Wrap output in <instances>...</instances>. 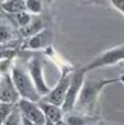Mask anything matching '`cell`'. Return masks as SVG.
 Listing matches in <instances>:
<instances>
[{
	"label": "cell",
	"mask_w": 124,
	"mask_h": 125,
	"mask_svg": "<svg viewBox=\"0 0 124 125\" xmlns=\"http://www.w3.org/2000/svg\"><path fill=\"white\" fill-rule=\"evenodd\" d=\"M21 125H39V124L34 123V122H32V121H30V120H28V119H25V117L22 116V123H21Z\"/></svg>",
	"instance_id": "obj_21"
},
{
	"label": "cell",
	"mask_w": 124,
	"mask_h": 125,
	"mask_svg": "<svg viewBox=\"0 0 124 125\" xmlns=\"http://www.w3.org/2000/svg\"><path fill=\"white\" fill-rule=\"evenodd\" d=\"M0 91H1V75H0Z\"/></svg>",
	"instance_id": "obj_24"
},
{
	"label": "cell",
	"mask_w": 124,
	"mask_h": 125,
	"mask_svg": "<svg viewBox=\"0 0 124 125\" xmlns=\"http://www.w3.org/2000/svg\"><path fill=\"white\" fill-rule=\"evenodd\" d=\"M14 106H15V104H13V103L0 102V125L3 124V122L9 116V114L12 112Z\"/></svg>",
	"instance_id": "obj_15"
},
{
	"label": "cell",
	"mask_w": 124,
	"mask_h": 125,
	"mask_svg": "<svg viewBox=\"0 0 124 125\" xmlns=\"http://www.w3.org/2000/svg\"><path fill=\"white\" fill-rule=\"evenodd\" d=\"M72 71H74L72 68L64 69L57 83L55 84L54 88L51 89L50 93L47 95H45L43 100L62 108V105L65 102L66 95H67V91H68V88H69L70 80H72Z\"/></svg>",
	"instance_id": "obj_5"
},
{
	"label": "cell",
	"mask_w": 124,
	"mask_h": 125,
	"mask_svg": "<svg viewBox=\"0 0 124 125\" xmlns=\"http://www.w3.org/2000/svg\"><path fill=\"white\" fill-rule=\"evenodd\" d=\"M45 125H56V123H54V122L50 121V120H46V122H45Z\"/></svg>",
	"instance_id": "obj_23"
},
{
	"label": "cell",
	"mask_w": 124,
	"mask_h": 125,
	"mask_svg": "<svg viewBox=\"0 0 124 125\" xmlns=\"http://www.w3.org/2000/svg\"><path fill=\"white\" fill-rule=\"evenodd\" d=\"M53 40V34L51 31L43 29L36 33L35 35L31 36L28 41V47L31 50H40V48L51 47Z\"/></svg>",
	"instance_id": "obj_9"
},
{
	"label": "cell",
	"mask_w": 124,
	"mask_h": 125,
	"mask_svg": "<svg viewBox=\"0 0 124 125\" xmlns=\"http://www.w3.org/2000/svg\"><path fill=\"white\" fill-rule=\"evenodd\" d=\"M1 1H2V2H3V1H6V0H1Z\"/></svg>",
	"instance_id": "obj_25"
},
{
	"label": "cell",
	"mask_w": 124,
	"mask_h": 125,
	"mask_svg": "<svg viewBox=\"0 0 124 125\" xmlns=\"http://www.w3.org/2000/svg\"><path fill=\"white\" fill-rule=\"evenodd\" d=\"M14 15H15V21H17L18 25H19V29L28 25V24L33 20L31 13L28 12V11H23V12L17 13V14H14Z\"/></svg>",
	"instance_id": "obj_17"
},
{
	"label": "cell",
	"mask_w": 124,
	"mask_h": 125,
	"mask_svg": "<svg viewBox=\"0 0 124 125\" xmlns=\"http://www.w3.org/2000/svg\"><path fill=\"white\" fill-rule=\"evenodd\" d=\"M42 30H43V28H42V21L40 19H33L28 25L23 26V28H20L19 32L23 37H29L30 39L31 36L35 35L36 33H39Z\"/></svg>",
	"instance_id": "obj_12"
},
{
	"label": "cell",
	"mask_w": 124,
	"mask_h": 125,
	"mask_svg": "<svg viewBox=\"0 0 124 125\" xmlns=\"http://www.w3.org/2000/svg\"><path fill=\"white\" fill-rule=\"evenodd\" d=\"M28 73L36 88L37 92L41 94V97H45L50 93L51 88L47 86L44 78L43 65L39 57H33L28 64Z\"/></svg>",
	"instance_id": "obj_6"
},
{
	"label": "cell",
	"mask_w": 124,
	"mask_h": 125,
	"mask_svg": "<svg viewBox=\"0 0 124 125\" xmlns=\"http://www.w3.org/2000/svg\"><path fill=\"white\" fill-rule=\"evenodd\" d=\"M1 9L6 13L17 14V13L26 11L25 0H6L1 2Z\"/></svg>",
	"instance_id": "obj_11"
},
{
	"label": "cell",
	"mask_w": 124,
	"mask_h": 125,
	"mask_svg": "<svg viewBox=\"0 0 124 125\" xmlns=\"http://www.w3.org/2000/svg\"><path fill=\"white\" fill-rule=\"evenodd\" d=\"M13 39V30L7 24L0 23V44H7Z\"/></svg>",
	"instance_id": "obj_14"
},
{
	"label": "cell",
	"mask_w": 124,
	"mask_h": 125,
	"mask_svg": "<svg viewBox=\"0 0 124 125\" xmlns=\"http://www.w3.org/2000/svg\"><path fill=\"white\" fill-rule=\"evenodd\" d=\"M86 73H87V71L85 70L83 66L74 69L65 102H64V104L62 105V109H63L64 113L70 112V111L74 110L75 106H76L79 93H80V90H81V88H83V84L86 79Z\"/></svg>",
	"instance_id": "obj_3"
},
{
	"label": "cell",
	"mask_w": 124,
	"mask_h": 125,
	"mask_svg": "<svg viewBox=\"0 0 124 125\" xmlns=\"http://www.w3.org/2000/svg\"><path fill=\"white\" fill-rule=\"evenodd\" d=\"M17 54V50L4 44H0V61L2 59H12Z\"/></svg>",
	"instance_id": "obj_19"
},
{
	"label": "cell",
	"mask_w": 124,
	"mask_h": 125,
	"mask_svg": "<svg viewBox=\"0 0 124 125\" xmlns=\"http://www.w3.org/2000/svg\"><path fill=\"white\" fill-rule=\"evenodd\" d=\"M26 11L31 14H40L42 11V1L41 0H25Z\"/></svg>",
	"instance_id": "obj_16"
},
{
	"label": "cell",
	"mask_w": 124,
	"mask_h": 125,
	"mask_svg": "<svg viewBox=\"0 0 124 125\" xmlns=\"http://www.w3.org/2000/svg\"><path fill=\"white\" fill-rule=\"evenodd\" d=\"M112 7L124 15V0H110Z\"/></svg>",
	"instance_id": "obj_20"
},
{
	"label": "cell",
	"mask_w": 124,
	"mask_h": 125,
	"mask_svg": "<svg viewBox=\"0 0 124 125\" xmlns=\"http://www.w3.org/2000/svg\"><path fill=\"white\" fill-rule=\"evenodd\" d=\"M64 120L67 122L68 125H87L89 122V117L83 115H68Z\"/></svg>",
	"instance_id": "obj_18"
},
{
	"label": "cell",
	"mask_w": 124,
	"mask_h": 125,
	"mask_svg": "<svg viewBox=\"0 0 124 125\" xmlns=\"http://www.w3.org/2000/svg\"><path fill=\"white\" fill-rule=\"evenodd\" d=\"M1 75V91H0V102L17 104L20 101L19 92L17 90L11 73H0Z\"/></svg>",
	"instance_id": "obj_8"
},
{
	"label": "cell",
	"mask_w": 124,
	"mask_h": 125,
	"mask_svg": "<svg viewBox=\"0 0 124 125\" xmlns=\"http://www.w3.org/2000/svg\"><path fill=\"white\" fill-rule=\"evenodd\" d=\"M11 77H12V80L17 87V90L21 99H26L33 102H39L42 99L29 73L23 70V68H21L18 65L12 66L11 67Z\"/></svg>",
	"instance_id": "obj_2"
},
{
	"label": "cell",
	"mask_w": 124,
	"mask_h": 125,
	"mask_svg": "<svg viewBox=\"0 0 124 125\" xmlns=\"http://www.w3.org/2000/svg\"><path fill=\"white\" fill-rule=\"evenodd\" d=\"M21 123H22V115L18 105L15 104L12 112L9 114V116L6 119V121L3 122L2 125H21Z\"/></svg>",
	"instance_id": "obj_13"
},
{
	"label": "cell",
	"mask_w": 124,
	"mask_h": 125,
	"mask_svg": "<svg viewBox=\"0 0 124 125\" xmlns=\"http://www.w3.org/2000/svg\"><path fill=\"white\" fill-rule=\"evenodd\" d=\"M37 103L45 114L46 120H50L54 123H57V122L62 121L64 119V111L61 106L55 105V104L45 101L43 99H41Z\"/></svg>",
	"instance_id": "obj_10"
},
{
	"label": "cell",
	"mask_w": 124,
	"mask_h": 125,
	"mask_svg": "<svg viewBox=\"0 0 124 125\" xmlns=\"http://www.w3.org/2000/svg\"><path fill=\"white\" fill-rule=\"evenodd\" d=\"M119 81H122V77L112 78V79H99V80L85 79V82L83 84V88L80 90V93H79V97L75 108L85 113L92 111L101 91L107 86L115 83V82Z\"/></svg>",
	"instance_id": "obj_1"
},
{
	"label": "cell",
	"mask_w": 124,
	"mask_h": 125,
	"mask_svg": "<svg viewBox=\"0 0 124 125\" xmlns=\"http://www.w3.org/2000/svg\"><path fill=\"white\" fill-rule=\"evenodd\" d=\"M123 61H124V44L115 46V47L110 48V50L103 52L102 54L97 56L90 62H88L86 66H83V68L88 73L90 70H94V69L102 68V67L113 66V65H116L118 62Z\"/></svg>",
	"instance_id": "obj_4"
},
{
	"label": "cell",
	"mask_w": 124,
	"mask_h": 125,
	"mask_svg": "<svg viewBox=\"0 0 124 125\" xmlns=\"http://www.w3.org/2000/svg\"><path fill=\"white\" fill-rule=\"evenodd\" d=\"M56 125H68V123H67V122H66L65 121V120H62V121H59V122H57V123H56Z\"/></svg>",
	"instance_id": "obj_22"
},
{
	"label": "cell",
	"mask_w": 124,
	"mask_h": 125,
	"mask_svg": "<svg viewBox=\"0 0 124 125\" xmlns=\"http://www.w3.org/2000/svg\"><path fill=\"white\" fill-rule=\"evenodd\" d=\"M17 105L23 117L39 125H45L46 116L44 114V112L42 111V109L40 108L37 102H33L26 99H20Z\"/></svg>",
	"instance_id": "obj_7"
}]
</instances>
